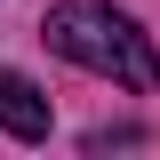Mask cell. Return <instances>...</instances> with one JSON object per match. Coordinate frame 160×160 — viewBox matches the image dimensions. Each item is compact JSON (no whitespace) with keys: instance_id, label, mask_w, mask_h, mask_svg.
<instances>
[{"instance_id":"cell-1","label":"cell","mask_w":160,"mask_h":160,"mask_svg":"<svg viewBox=\"0 0 160 160\" xmlns=\"http://www.w3.org/2000/svg\"><path fill=\"white\" fill-rule=\"evenodd\" d=\"M40 32H48V48H56L64 64L120 80L128 96H152V88H160V48H152V32H144L128 8H112V0H56V8L40 16Z\"/></svg>"},{"instance_id":"cell-2","label":"cell","mask_w":160,"mask_h":160,"mask_svg":"<svg viewBox=\"0 0 160 160\" xmlns=\"http://www.w3.org/2000/svg\"><path fill=\"white\" fill-rule=\"evenodd\" d=\"M0 128H8L16 144H48V128H56L48 96H40L24 72H0Z\"/></svg>"}]
</instances>
